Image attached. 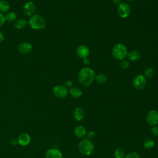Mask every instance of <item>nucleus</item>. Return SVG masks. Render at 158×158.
<instances>
[{"mask_svg": "<svg viewBox=\"0 0 158 158\" xmlns=\"http://www.w3.org/2000/svg\"><path fill=\"white\" fill-rule=\"evenodd\" d=\"M128 1H130V2H133V1H136V0H127Z\"/></svg>", "mask_w": 158, "mask_h": 158, "instance_id": "obj_35", "label": "nucleus"}, {"mask_svg": "<svg viewBox=\"0 0 158 158\" xmlns=\"http://www.w3.org/2000/svg\"><path fill=\"white\" fill-rule=\"evenodd\" d=\"M122 0H112V2H114V4H117L118 5L119 4H120L122 2H121Z\"/></svg>", "mask_w": 158, "mask_h": 158, "instance_id": "obj_32", "label": "nucleus"}, {"mask_svg": "<svg viewBox=\"0 0 158 158\" xmlns=\"http://www.w3.org/2000/svg\"><path fill=\"white\" fill-rule=\"evenodd\" d=\"M128 60L131 62H136L137 60H138L140 58V53L136 51V50H132L131 51H130L129 52H128L127 54Z\"/></svg>", "mask_w": 158, "mask_h": 158, "instance_id": "obj_16", "label": "nucleus"}, {"mask_svg": "<svg viewBox=\"0 0 158 158\" xmlns=\"http://www.w3.org/2000/svg\"><path fill=\"white\" fill-rule=\"evenodd\" d=\"M53 94L56 98L63 99L68 96L69 90L65 86L59 85L53 88Z\"/></svg>", "mask_w": 158, "mask_h": 158, "instance_id": "obj_6", "label": "nucleus"}, {"mask_svg": "<svg viewBox=\"0 0 158 158\" xmlns=\"http://www.w3.org/2000/svg\"><path fill=\"white\" fill-rule=\"evenodd\" d=\"M35 5L31 1H28L25 2L23 7V13L27 16H32L35 12Z\"/></svg>", "mask_w": 158, "mask_h": 158, "instance_id": "obj_10", "label": "nucleus"}, {"mask_svg": "<svg viewBox=\"0 0 158 158\" xmlns=\"http://www.w3.org/2000/svg\"><path fill=\"white\" fill-rule=\"evenodd\" d=\"M5 19L9 22H12L16 19V14L14 12H9L5 15Z\"/></svg>", "mask_w": 158, "mask_h": 158, "instance_id": "obj_23", "label": "nucleus"}, {"mask_svg": "<svg viewBox=\"0 0 158 158\" xmlns=\"http://www.w3.org/2000/svg\"><path fill=\"white\" fill-rule=\"evenodd\" d=\"M95 73L89 67H84L80 69L78 73L77 78L80 85L83 86H89L95 80Z\"/></svg>", "mask_w": 158, "mask_h": 158, "instance_id": "obj_1", "label": "nucleus"}, {"mask_svg": "<svg viewBox=\"0 0 158 158\" xmlns=\"http://www.w3.org/2000/svg\"><path fill=\"white\" fill-rule=\"evenodd\" d=\"M154 141L151 138H146L143 141V146L147 149H152L154 146Z\"/></svg>", "mask_w": 158, "mask_h": 158, "instance_id": "obj_18", "label": "nucleus"}, {"mask_svg": "<svg viewBox=\"0 0 158 158\" xmlns=\"http://www.w3.org/2000/svg\"><path fill=\"white\" fill-rule=\"evenodd\" d=\"M32 49V46L28 42H23L20 43L18 47V51L20 53L23 54H27L31 52Z\"/></svg>", "mask_w": 158, "mask_h": 158, "instance_id": "obj_12", "label": "nucleus"}, {"mask_svg": "<svg viewBox=\"0 0 158 158\" xmlns=\"http://www.w3.org/2000/svg\"><path fill=\"white\" fill-rule=\"evenodd\" d=\"M154 75V69L152 68L149 67V68H147L144 70L143 75L146 78H152Z\"/></svg>", "mask_w": 158, "mask_h": 158, "instance_id": "obj_24", "label": "nucleus"}, {"mask_svg": "<svg viewBox=\"0 0 158 158\" xmlns=\"http://www.w3.org/2000/svg\"><path fill=\"white\" fill-rule=\"evenodd\" d=\"M112 54L115 59L118 60H123L128 54L127 48L123 44L117 43L113 46Z\"/></svg>", "mask_w": 158, "mask_h": 158, "instance_id": "obj_4", "label": "nucleus"}, {"mask_svg": "<svg viewBox=\"0 0 158 158\" xmlns=\"http://www.w3.org/2000/svg\"><path fill=\"white\" fill-rule=\"evenodd\" d=\"M6 19H5V16L3 15V14L0 12V27L4 25L5 23Z\"/></svg>", "mask_w": 158, "mask_h": 158, "instance_id": "obj_29", "label": "nucleus"}, {"mask_svg": "<svg viewBox=\"0 0 158 158\" xmlns=\"http://www.w3.org/2000/svg\"><path fill=\"white\" fill-rule=\"evenodd\" d=\"M147 83L146 78L143 75H138L133 80V85L136 89H143Z\"/></svg>", "mask_w": 158, "mask_h": 158, "instance_id": "obj_7", "label": "nucleus"}, {"mask_svg": "<svg viewBox=\"0 0 158 158\" xmlns=\"http://www.w3.org/2000/svg\"><path fill=\"white\" fill-rule=\"evenodd\" d=\"M96 81L99 84H104L107 81V77L104 73H99L95 77Z\"/></svg>", "mask_w": 158, "mask_h": 158, "instance_id": "obj_19", "label": "nucleus"}, {"mask_svg": "<svg viewBox=\"0 0 158 158\" xmlns=\"http://www.w3.org/2000/svg\"><path fill=\"white\" fill-rule=\"evenodd\" d=\"M83 64H84L85 65H88V64L90 63V60H89V59L88 58V57L83 59Z\"/></svg>", "mask_w": 158, "mask_h": 158, "instance_id": "obj_30", "label": "nucleus"}, {"mask_svg": "<svg viewBox=\"0 0 158 158\" xmlns=\"http://www.w3.org/2000/svg\"><path fill=\"white\" fill-rule=\"evenodd\" d=\"M151 133L153 135L158 136V125H157L152 126V128H151Z\"/></svg>", "mask_w": 158, "mask_h": 158, "instance_id": "obj_28", "label": "nucleus"}, {"mask_svg": "<svg viewBox=\"0 0 158 158\" xmlns=\"http://www.w3.org/2000/svg\"><path fill=\"white\" fill-rule=\"evenodd\" d=\"M27 24V21L23 19H19L17 20L14 23V27L17 29H22Z\"/></svg>", "mask_w": 158, "mask_h": 158, "instance_id": "obj_20", "label": "nucleus"}, {"mask_svg": "<svg viewBox=\"0 0 158 158\" xmlns=\"http://www.w3.org/2000/svg\"><path fill=\"white\" fill-rule=\"evenodd\" d=\"M10 9V5L7 1H0V11L1 12H7Z\"/></svg>", "mask_w": 158, "mask_h": 158, "instance_id": "obj_21", "label": "nucleus"}, {"mask_svg": "<svg viewBox=\"0 0 158 158\" xmlns=\"http://www.w3.org/2000/svg\"><path fill=\"white\" fill-rule=\"evenodd\" d=\"M73 132L75 135L78 138H84L86 137L87 133L86 128L82 125H78L75 127Z\"/></svg>", "mask_w": 158, "mask_h": 158, "instance_id": "obj_15", "label": "nucleus"}, {"mask_svg": "<svg viewBox=\"0 0 158 158\" xmlns=\"http://www.w3.org/2000/svg\"><path fill=\"white\" fill-rule=\"evenodd\" d=\"M73 115L75 120L80 122L84 119L85 117V112L81 107H78L75 109Z\"/></svg>", "mask_w": 158, "mask_h": 158, "instance_id": "obj_14", "label": "nucleus"}, {"mask_svg": "<svg viewBox=\"0 0 158 158\" xmlns=\"http://www.w3.org/2000/svg\"><path fill=\"white\" fill-rule=\"evenodd\" d=\"M4 35L0 31V43H1V42H2V41H4Z\"/></svg>", "mask_w": 158, "mask_h": 158, "instance_id": "obj_31", "label": "nucleus"}, {"mask_svg": "<svg viewBox=\"0 0 158 158\" xmlns=\"http://www.w3.org/2000/svg\"><path fill=\"white\" fill-rule=\"evenodd\" d=\"M120 67L122 69H127L128 68L129 65H130V63L127 60L123 59L120 60Z\"/></svg>", "mask_w": 158, "mask_h": 158, "instance_id": "obj_26", "label": "nucleus"}, {"mask_svg": "<svg viewBox=\"0 0 158 158\" xmlns=\"http://www.w3.org/2000/svg\"><path fill=\"white\" fill-rule=\"evenodd\" d=\"M28 23L30 27L34 30H42L44 28L46 25V21L44 17L38 14L31 16Z\"/></svg>", "mask_w": 158, "mask_h": 158, "instance_id": "obj_3", "label": "nucleus"}, {"mask_svg": "<svg viewBox=\"0 0 158 158\" xmlns=\"http://www.w3.org/2000/svg\"><path fill=\"white\" fill-rule=\"evenodd\" d=\"M78 148L81 154L84 156H89L93 153L94 146L91 140L87 138H83L80 141Z\"/></svg>", "mask_w": 158, "mask_h": 158, "instance_id": "obj_2", "label": "nucleus"}, {"mask_svg": "<svg viewBox=\"0 0 158 158\" xmlns=\"http://www.w3.org/2000/svg\"><path fill=\"white\" fill-rule=\"evenodd\" d=\"M18 143L22 146H25L29 144L31 141V137L28 133H22L17 138Z\"/></svg>", "mask_w": 158, "mask_h": 158, "instance_id": "obj_13", "label": "nucleus"}, {"mask_svg": "<svg viewBox=\"0 0 158 158\" xmlns=\"http://www.w3.org/2000/svg\"><path fill=\"white\" fill-rule=\"evenodd\" d=\"M124 158H141L139 155L136 152H131L126 154Z\"/></svg>", "mask_w": 158, "mask_h": 158, "instance_id": "obj_25", "label": "nucleus"}, {"mask_svg": "<svg viewBox=\"0 0 158 158\" xmlns=\"http://www.w3.org/2000/svg\"><path fill=\"white\" fill-rule=\"evenodd\" d=\"M146 122L151 126L156 125L158 123V111L151 110L146 115Z\"/></svg>", "mask_w": 158, "mask_h": 158, "instance_id": "obj_8", "label": "nucleus"}, {"mask_svg": "<svg viewBox=\"0 0 158 158\" xmlns=\"http://www.w3.org/2000/svg\"><path fill=\"white\" fill-rule=\"evenodd\" d=\"M117 12L118 15L122 19L127 18L131 13L130 6L127 2H121L118 5Z\"/></svg>", "mask_w": 158, "mask_h": 158, "instance_id": "obj_5", "label": "nucleus"}, {"mask_svg": "<svg viewBox=\"0 0 158 158\" xmlns=\"http://www.w3.org/2000/svg\"><path fill=\"white\" fill-rule=\"evenodd\" d=\"M125 154L123 149L121 148H117L114 151L115 158H124Z\"/></svg>", "mask_w": 158, "mask_h": 158, "instance_id": "obj_22", "label": "nucleus"}, {"mask_svg": "<svg viewBox=\"0 0 158 158\" xmlns=\"http://www.w3.org/2000/svg\"><path fill=\"white\" fill-rule=\"evenodd\" d=\"M96 135H95V133L93 131H89L88 132H87L86 133V138L89 139V140H92L94 138Z\"/></svg>", "mask_w": 158, "mask_h": 158, "instance_id": "obj_27", "label": "nucleus"}, {"mask_svg": "<svg viewBox=\"0 0 158 158\" xmlns=\"http://www.w3.org/2000/svg\"><path fill=\"white\" fill-rule=\"evenodd\" d=\"M69 93L74 98H79L82 95V91L78 87H72L70 88Z\"/></svg>", "mask_w": 158, "mask_h": 158, "instance_id": "obj_17", "label": "nucleus"}, {"mask_svg": "<svg viewBox=\"0 0 158 158\" xmlns=\"http://www.w3.org/2000/svg\"><path fill=\"white\" fill-rule=\"evenodd\" d=\"M77 56L81 58L84 59L88 57L90 54V51L89 48L84 44H81L78 46L77 51H76Z\"/></svg>", "mask_w": 158, "mask_h": 158, "instance_id": "obj_9", "label": "nucleus"}, {"mask_svg": "<svg viewBox=\"0 0 158 158\" xmlns=\"http://www.w3.org/2000/svg\"><path fill=\"white\" fill-rule=\"evenodd\" d=\"M11 143L12 144H17V143H18V141H17V140H15V139H13L12 141H11Z\"/></svg>", "mask_w": 158, "mask_h": 158, "instance_id": "obj_33", "label": "nucleus"}, {"mask_svg": "<svg viewBox=\"0 0 158 158\" xmlns=\"http://www.w3.org/2000/svg\"><path fill=\"white\" fill-rule=\"evenodd\" d=\"M45 158H63V155L59 149L57 148H51L46 151Z\"/></svg>", "mask_w": 158, "mask_h": 158, "instance_id": "obj_11", "label": "nucleus"}, {"mask_svg": "<svg viewBox=\"0 0 158 158\" xmlns=\"http://www.w3.org/2000/svg\"><path fill=\"white\" fill-rule=\"evenodd\" d=\"M72 81H68L66 83V85H68L69 86H70L72 85Z\"/></svg>", "mask_w": 158, "mask_h": 158, "instance_id": "obj_34", "label": "nucleus"}]
</instances>
